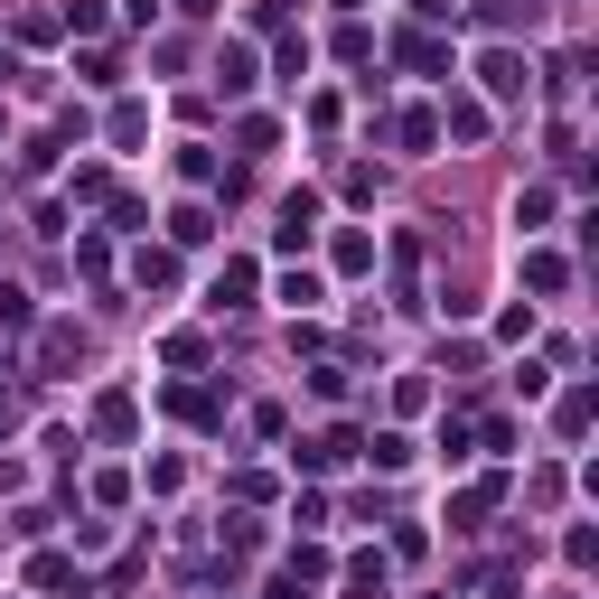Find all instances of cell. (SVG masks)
<instances>
[{"label":"cell","mask_w":599,"mask_h":599,"mask_svg":"<svg viewBox=\"0 0 599 599\" xmlns=\"http://www.w3.org/2000/svg\"><path fill=\"white\" fill-rule=\"evenodd\" d=\"M478 85L497 94V103H525V94H534V66L515 57V47H487V57H478Z\"/></svg>","instance_id":"obj_1"},{"label":"cell","mask_w":599,"mask_h":599,"mask_svg":"<svg viewBox=\"0 0 599 599\" xmlns=\"http://www.w3.org/2000/svg\"><path fill=\"white\" fill-rule=\"evenodd\" d=\"M309 234H319V197H309V187H300V197H281V254H309Z\"/></svg>","instance_id":"obj_2"},{"label":"cell","mask_w":599,"mask_h":599,"mask_svg":"<svg viewBox=\"0 0 599 599\" xmlns=\"http://www.w3.org/2000/svg\"><path fill=\"white\" fill-rule=\"evenodd\" d=\"M216 85H225V94H254V47H225V57H216Z\"/></svg>","instance_id":"obj_3"},{"label":"cell","mask_w":599,"mask_h":599,"mask_svg":"<svg viewBox=\"0 0 599 599\" xmlns=\"http://www.w3.org/2000/svg\"><path fill=\"white\" fill-rule=\"evenodd\" d=\"M543 216H553V187H525V197H515V234L534 244V234H543Z\"/></svg>","instance_id":"obj_4"},{"label":"cell","mask_w":599,"mask_h":599,"mask_svg":"<svg viewBox=\"0 0 599 599\" xmlns=\"http://www.w3.org/2000/svg\"><path fill=\"white\" fill-rule=\"evenodd\" d=\"M319 300H328L319 272H281V309H319Z\"/></svg>","instance_id":"obj_5"},{"label":"cell","mask_w":599,"mask_h":599,"mask_svg":"<svg viewBox=\"0 0 599 599\" xmlns=\"http://www.w3.org/2000/svg\"><path fill=\"white\" fill-rule=\"evenodd\" d=\"M525 281H534V291H572V262H562V254H525Z\"/></svg>","instance_id":"obj_6"},{"label":"cell","mask_w":599,"mask_h":599,"mask_svg":"<svg viewBox=\"0 0 599 599\" xmlns=\"http://www.w3.org/2000/svg\"><path fill=\"white\" fill-rule=\"evenodd\" d=\"M244 291H254V262H225L216 272V309H244Z\"/></svg>","instance_id":"obj_7"},{"label":"cell","mask_w":599,"mask_h":599,"mask_svg":"<svg viewBox=\"0 0 599 599\" xmlns=\"http://www.w3.org/2000/svg\"><path fill=\"white\" fill-rule=\"evenodd\" d=\"M338 272H375V234H356V225L338 234Z\"/></svg>","instance_id":"obj_8"},{"label":"cell","mask_w":599,"mask_h":599,"mask_svg":"<svg viewBox=\"0 0 599 599\" xmlns=\"http://www.w3.org/2000/svg\"><path fill=\"white\" fill-rule=\"evenodd\" d=\"M553 421H562V440H580V431H590V393L572 384V393H562V403H553Z\"/></svg>","instance_id":"obj_9"},{"label":"cell","mask_w":599,"mask_h":599,"mask_svg":"<svg viewBox=\"0 0 599 599\" xmlns=\"http://www.w3.org/2000/svg\"><path fill=\"white\" fill-rule=\"evenodd\" d=\"M450 132H460V140H487V103H468V94H460V103H450Z\"/></svg>","instance_id":"obj_10"},{"label":"cell","mask_w":599,"mask_h":599,"mask_svg":"<svg viewBox=\"0 0 599 599\" xmlns=\"http://www.w3.org/2000/svg\"><path fill=\"white\" fill-rule=\"evenodd\" d=\"M38 346H47V366H75V356H85V338H75V328H47Z\"/></svg>","instance_id":"obj_11"},{"label":"cell","mask_w":599,"mask_h":599,"mask_svg":"<svg viewBox=\"0 0 599 599\" xmlns=\"http://www.w3.org/2000/svg\"><path fill=\"white\" fill-rule=\"evenodd\" d=\"M0 328H10V338L28 328V291H20V281H0Z\"/></svg>","instance_id":"obj_12"},{"label":"cell","mask_w":599,"mask_h":599,"mask_svg":"<svg viewBox=\"0 0 599 599\" xmlns=\"http://www.w3.org/2000/svg\"><path fill=\"white\" fill-rule=\"evenodd\" d=\"M132 272H140V291H169V281H179V262H169V254H140Z\"/></svg>","instance_id":"obj_13"},{"label":"cell","mask_w":599,"mask_h":599,"mask_svg":"<svg viewBox=\"0 0 599 599\" xmlns=\"http://www.w3.org/2000/svg\"><path fill=\"white\" fill-rule=\"evenodd\" d=\"M478 20L487 28H515V0H478Z\"/></svg>","instance_id":"obj_14"},{"label":"cell","mask_w":599,"mask_h":599,"mask_svg":"<svg viewBox=\"0 0 599 599\" xmlns=\"http://www.w3.org/2000/svg\"><path fill=\"white\" fill-rule=\"evenodd\" d=\"M413 10H421V20H450V10H460V0H413Z\"/></svg>","instance_id":"obj_15"},{"label":"cell","mask_w":599,"mask_h":599,"mask_svg":"<svg viewBox=\"0 0 599 599\" xmlns=\"http://www.w3.org/2000/svg\"><path fill=\"white\" fill-rule=\"evenodd\" d=\"M10 413H20V403H10V384H0V431H10Z\"/></svg>","instance_id":"obj_16"}]
</instances>
